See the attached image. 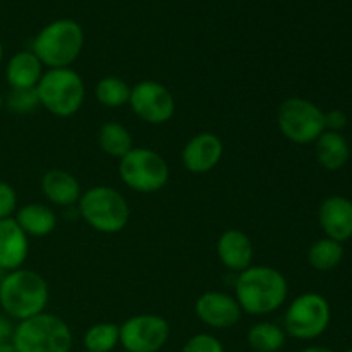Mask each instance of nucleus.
Instances as JSON below:
<instances>
[{"mask_svg": "<svg viewBox=\"0 0 352 352\" xmlns=\"http://www.w3.org/2000/svg\"><path fill=\"white\" fill-rule=\"evenodd\" d=\"M95 96L100 105L107 109H119L129 103L131 86L119 76H105L96 82Z\"/></svg>", "mask_w": 352, "mask_h": 352, "instance_id": "nucleus-24", "label": "nucleus"}, {"mask_svg": "<svg viewBox=\"0 0 352 352\" xmlns=\"http://www.w3.org/2000/svg\"><path fill=\"white\" fill-rule=\"evenodd\" d=\"M330 318L329 301L316 292H306L289 305L284 316V332L292 339L313 340L325 333Z\"/></svg>", "mask_w": 352, "mask_h": 352, "instance_id": "nucleus-9", "label": "nucleus"}, {"mask_svg": "<svg viewBox=\"0 0 352 352\" xmlns=\"http://www.w3.org/2000/svg\"><path fill=\"white\" fill-rule=\"evenodd\" d=\"M134 116L151 126L168 122L175 113V98L167 86L153 79H144L131 88L129 103Z\"/></svg>", "mask_w": 352, "mask_h": 352, "instance_id": "nucleus-11", "label": "nucleus"}, {"mask_svg": "<svg viewBox=\"0 0 352 352\" xmlns=\"http://www.w3.org/2000/svg\"><path fill=\"white\" fill-rule=\"evenodd\" d=\"M301 352H333V351H332V349H329V347L313 346V347H306V349H302Z\"/></svg>", "mask_w": 352, "mask_h": 352, "instance_id": "nucleus-31", "label": "nucleus"}, {"mask_svg": "<svg viewBox=\"0 0 352 352\" xmlns=\"http://www.w3.org/2000/svg\"><path fill=\"white\" fill-rule=\"evenodd\" d=\"M41 191L45 198L57 206H74L81 198V184L71 172L54 168L41 177Z\"/></svg>", "mask_w": 352, "mask_h": 352, "instance_id": "nucleus-17", "label": "nucleus"}, {"mask_svg": "<svg viewBox=\"0 0 352 352\" xmlns=\"http://www.w3.org/2000/svg\"><path fill=\"white\" fill-rule=\"evenodd\" d=\"M347 126V116L344 110L333 109L330 112H325V131H333L340 133Z\"/></svg>", "mask_w": 352, "mask_h": 352, "instance_id": "nucleus-29", "label": "nucleus"}, {"mask_svg": "<svg viewBox=\"0 0 352 352\" xmlns=\"http://www.w3.org/2000/svg\"><path fill=\"white\" fill-rule=\"evenodd\" d=\"M182 352H226V347L215 336L198 333L184 344Z\"/></svg>", "mask_w": 352, "mask_h": 352, "instance_id": "nucleus-27", "label": "nucleus"}, {"mask_svg": "<svg viewBox=\"0 0 352 352\" xmlns=\"http://www.w3.org/2000/svg\"><path fill=\"white\" fill-rule=\"evenodd\" d=\"M14 336L12 320L6 315H0V344L10 342Z\"/></svg>", "mask_w": 352, "mask_h": 352, "instance_id": "nucleus-30", "label": "nucleus"}, {"mask_svg": "<svg viewBox=\"0 0 352 352\" xmlns=\"http://www.w3.org/2000/svg\"><path fill=\"white\" fill-rule=\"evenodd\" d=\"M217 256L227 270L241 274L253 263V243L243 230L229 229L220 234L217 241Z\"/></svg>", "mask_w": 352, "mask_h": 352, "instance_id": "nucleus-15", "label": "nucleus"}, {"mask_svg": "<svg viewBox=\"0 0 352 352\" xmlns=\"http://www.w3.org/2000/svg\"><path fill=\"white\" fill-rule=\"evenodd\" d=\"M50 299L47 280L28 268L7 272L0 280V308L10 320L33 318L45 311Z\"/></svg>", "mask_w": 352, "mask_h": 352, "instance_id": "nucleus-2", "label": "nucleus"}, {"mask_svg": "<svg viewBox=\"0 0 352 352\" xmlns=\"http://www.w3.org/2000/svg\"><path fill=\"white\" fill-rule=\"evenodd\" d=\"M85 352H91V351H85Z\"/></svg>", "mask_w": 352, "mask_h": 352, "instance_id": "nucleus-36", "label": "nucleus"}, {"mask_svg": "<svg viewBox=\"0 0 352 352\" xmlns=\"http://www.w3.org/2000/svg\"><path fill=\"white\" fill-rule=\"evenodd\" d=\"M43 72V64L31 50L17 52L6 65V79L10 89L36 88Z\"/></svg>", "mask_w": 352, "mask_h": 352, "instance_id": "nucleus-18", "label": "nucleus"}, {"mask_svg": "<svg viewBox=\"0 0 352 352\" xmlns=\"http://www.w3.org/2000/svg\"><path fill=\"white\" fill-rule=\"evenodd\" d=\"M98 144L100 150L107 153L109 157L122 158L134 148L133 134L129 133L126 126L119 122H105L98 129Z\"/></svg>", "mask_w": 352, "mask_h": 352, "instance_id": "nucleus-21", "label": "nucleus"}, {"mask_svg": "<svg viewBox=\"0 0 352 352\" xmlns=\"http://www.w3.org/2000/svg\"><path fill=\"white\" fill-rule=\"evenodd\" d=\"M81 219L102 234H117L126 229L131 219L127 199L110 186H95L81 195L78 201Z\"/></svg>", "mask_w": 352, "mask_h": 352, "instance_id": "nucleus-4", "label": "nucleus"}, {"mask_svg": "<svg viewBox=\"0 0 352 352\" xmlns=\"http://www.w3.org/2000/svg\"><path fill=\"white\" fill-rule=\"evenodd\" d=\"M119 329V344L126 352H158L164 349L170 337L167 320L153 313L131 316Z\"/></svg>", "mask_w": 352, "mask_h": 352, "instance_id": "nucleus-10", "label": "nucleus"}, {"mask_svg": "<svg viewBox=\"0 0 352 352\" xmlns=\"http://www.w3.org/2000/svg\"><path fill=\"white\" fill-rule=\"evenodd\" d=\"M3 100H6L7 109L14 113H19V116L33 113L38 107H41L36 88L10 89L9 95H7Z\"/></svg>", "mask_w": 352, "mask_h": 352, "instance_id": "nucleus-26", "label": "nucleus"}, {"mask_svg": "<svg viewBox=\"0 0 352 352\" xmlns=\"http://www.w3.org/2000/svg\"><path fill=\"white\" fill-rule=\"evenodd\" d=\"M195 313L201 323L210 329L227 330L239 323L243 309L236 298L227 292H203L195 302Z\"/></svg>", "mask_w": 352, "mask_h": 352, "instance_id": "nucleus-12", "label": "nucleus"}, {"mask_svg": "<svg viewBox=\"0 0 352 352\" xmlns=\"http://www.w3.org/2000/svg\"><path fill=\"white\" fill-rule=\"evenodd\" d=\"M124 352H126V351H124Z\"/></svg>", "mask_w": 352, "mask_h": 352, "instance_id": "nucleus-37", "label": "nucleus"}, {"mask_svg": "<svg viewBox=\"0 0 352 352\" xmlns=\"http://www.w3.org/2000/svg\"><path fill=\"white\" fill-rule=\"evenodd\" d=\"M316 144V158L320 165L327 170H340L344 165L349 162L351 148L342 133H333V131H325Z\"/></svg>", "mask_w": 352, "mask_h": 352, "instance_id": "nucleus-20", "label": "nucleus"}, {"mask_svg": "<svg viewBox=\"0 0 352 352\" xmlns=\"http://www.w3.org/2000/svg\"><path fill=\"white\" fill-rule=\"evenodd\" d=\"M36 91L40 105L55 117L76 116L86 98L85 81L71 67L45 71Z\"/></svg>", "mask_w": 352, "mask_h": 352, "instance_id": "nucleus-6", "label": "nucleus"}, {"mask_svg": "<svg viewBox=\"0 0 352 352\" xmlns=\"http://www.w3.org/2000/svg\"><path fill=\"white\" fill-rule=\"evenodd\" d=\"M0 352H17V349H16V347H14L12 340H10V342L0 344Z\"/></svg>", "mask_w": 352, "mask_h": 352, "instance_id": "nucleus-32", "label": "nucleus"}, {"mask_svg": "<svg viewBox=\"0 0 352 352\" xmlns=\"http://www.w3.org/2000/svg\"><path fill=\"white\" fill-rule=\"evenodd\" d=\"M318 222L329 239L342 244L352 237V201L344 196H329L318 210Z\"/></svg>", "mask_w": 352, "mask_h": 352, "instance_id": "nucleus-14", "label": "nucleus"}, {"mask_svg": "<svg viewBox=\"0 0 352 352\" xmlns=\"http://www.w3.org/2000/svg\"><path fill=\"white\" fill-rule=\"evenodd\" d=\"M14 220L28 237H47L57 227V215L43 203H28L16 210Z\"/></svg>", "mask_w": 352, "mask_h": 352, "instance_id": "nucleus-19", "label": "nucleus"}, {"mask_svg": "<svg viewBox=\"0 0 352 352\" xmlns=\"http://www.w3.org/2000/svg\"><path fill=\"white\" fill-rule=\"evenodd\" d=\"M223 157V143L217 134L199 133L182 148V165L191 174H206L220 164Z\"/></svg>", "mask_w": 352, "mask_h": 352, "instance_id": "nucleus-13", "label": "nucleus"}, {"mask_svg": "<svg viewBox=\"0 0 352 352\" xmlns=\"http://www.w3.org/2000/svg\"><path fill=\"white\" fill-rule=\"evenodd\" d=\"M72 340L67 323L47 311L14 327L12 344L17 352H71Z\"/></svg>", "mask_w": 352, "mask_h": 352, "instance_id": "nucleus-5", "label": "nucleus"}, {"mask_svg": "<svg viewBox=\"0 0 352 352\" xmlns=\"http://www.w3.org/2000/svg\"><path fill=\"white\" fill-rule=\"evenodd\" d=\"M85 47V31L74 19H55L41 28L34 36L31 52L40 58L43 67H71Z\"/></svg>", "mask_w": 352, "mask_h": 352, "instance_id": "nucleus-3", "label": "nucleus"}, {"mask_svg": "<svg viewBox=\"0 0 352 352\" xmlns=\"http://www.w3.org/2000/svg\"><path fill=\"white\" fill-rule=\"evenodd\" d=\"M30 253V237L14 219L0 220V270L23 268Z\"/></svg>", "mask_w": 352, "mask_h": 352, "instance_id": "nucleus-16", "label": "nucleus"}, {"mask_svg": "<svg viewBox=\"0 0 352 352\" xmlns=\"http://www.w3.org/2000/svg\"><path fill=\"white\" fill-rule=\"evenodd\" d=\"M2 58H3V45L0 41V64H2Z\"/></svg>", "mask_w": 352, "mask_h": 352, "instance_id": "nucleus-34", "label": "nucleus"}, {"mask_svg": "<svg viewBox=\"0 0 352 352\" xmlns=\"http://www.w3.org/2000/svg\"><path fill=\"white\" fill-rule=\"evenodd\" d=\"M17 210L16 189L7 182L0 181V220L12 219Z\"/></svg>", "mask_w": 352, "mask_h": 352, "instance_id": "nucleus-28", "label": "nucleus"}, {"mask_svg": "<svg viewBox=\"0 0 352 352\" xmlns=\"http://www.w3.org/2000/svg\"><path fill=\"white\" fill-rule=\"evenodd\" d=\"M3 105H6V100H3V95L0 93V110L3 109Z\"/></svg>", "mask_w": 352, "mask_h": 352, "instance_id": "nucleus-33", "label": "nucleus"}, {"mask_svg": "<svg viewBox=\"0 0 352 352\" xmlns=\"http://www.w3.org/2000/svg\"><path fill=\"white\" fill-rule=\"evenodd\" d=\"M344 258L342 244L337 241L323 237L311 244L308 250V261L315 270L318 272H330L340 265Z\"/></svg>", "mask_w": 352, "mask_h": 352, "instance_id": "nucleus-23", "label": "nucleus"}, {"mask_svg": "<svg viewBox=\"0 0 352 352\" xmlns=\"http://www.w3.org/2000/svg\"><path fill=\"white\" fill-rule=\"evenodd\" d=\"M277 124L285 140L309 144L325 133V112L311 100L291 96L278 107Z\"/></svg>", "mask_w": 352, "mask_h": 352, "instance_id": "nucleus-8", "label": "nucleus"}, {"mask_svg": "<svg viewBox=\"0 0 352 352\" xmlns=\"http://www.w3.org/2000/svg\"><path fill=\"white\" fill-rule=\"evenodd\" d=\"M346 352H352V347H351V349H347V351H346Z\"/></svg>", "mask_w": 352, "mask_h": 352, "instance_id": "nucleus-35", "label": "nucleus"}, {"mask_svg": "<svg viewBox=\"0 0 352 352\" xmlns=\"http://www.w3.org/2000/svg\"><path fill=\"white\" fill-rule=\"evenodd\" d=\"M285 332L270 322L254 323L248 332V344L254 352H278L285 346Z\"/></svg>", "mask_w": 352, "mask_h": 352, "instance_id": "nucleus-22", "label": "nucleus"}, {"mask_svg": "<svg viewBox=\"0 0 352 352\" xmlns=\"http://www.w3.org/2000/svg\"><path fill=\"white\" fill-rule=\"evenodd\" d=\"M289 284L280 270L267 265H251L237 274L236 301L243 313L265 316L277 311L287 301Z\"/></svg>", "mask_w": 352, "mask_h": 352, "instance_id": "nucleus-1", "label": "nucleus"}, {"mask_svg": "<svg viewBox=\"0 0 352 352\" xmlns=\"http://www.w3.org/2000/svg\"><path fill=\"white\" fill-rule=\"evenodd\" d=\"M85 349L91 352H112L120 342V329L116 323H96L85 333Z\"/></svg>", "mask_w": 352, "mask_h": 352, "instance_id": "nucleus-25", "label": "nucleus"}, {"mask_svg": "<svg viewBox=\"0 0 352 352\" xmlns=\"http://www.w3.org/2000/svg\"><path fill=\"white\" fill-rule=\"evenodd\" d=\"M119 175L124 184L141 195L158 192L167 186L170 168L158 151L134 146L119 162Z\"/></svg>", "mask_w": 352, "mask_h": 352, "instance_id": "nucleus-7", "label": "nucleus"}]
</instances>
